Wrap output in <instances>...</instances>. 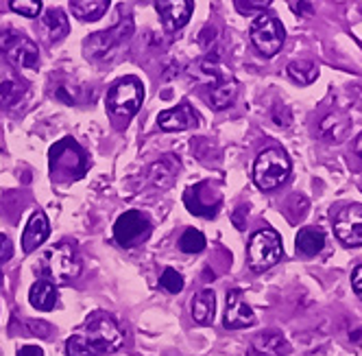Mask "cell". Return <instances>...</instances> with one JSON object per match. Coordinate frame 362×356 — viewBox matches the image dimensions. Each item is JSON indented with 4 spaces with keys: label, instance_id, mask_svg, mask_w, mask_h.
Here are the masks:
<instances>
[{
    "label": "cell",
    "instance_id": "cell-13",
    "mask_svg": "<svg viewBox=\"0 0 362 356\" xmlns=\"http://www.w3.org/2000/svg\"><path fill=\"white\" fill-rule=\"evenodd\" d=\"M253 323H255V315L245 299V293L240 289L229 291L227 304H225V328L240 330V328H249Z\"/></svg>",
    "mask_w": 362,
    "mask_h": 356
},
{
    "label": "cell",
    "instance_id": "cell-10",
    "mask_svg": "<svg viewBox=\"0 0 362 356\" xmlns=\"http://www.w3.org/2000/svg\"><path fill=\"white\" fill-rule=\"evenodd\" d=\"M184 203L186 208L197 214V217H205V219H214L221 210V190L216 184H212L210 180L199 182L194 186H190L184 193Z\"/></svg>",
    "mask_w": 362,
    "mask_h": 356
},
{
    "label": "cell",
    "instance_id": "cell-12",
    "mask_svg": "<svg viewBox=\"0 0 362 356\" xmlns=\"http://www.w3.org/2000/svg\"><path fill=\"white\" fill-rule=\"evenodd\" d=\"M334 234L347 247H360L362 245V206L351 203L343 208L334 219Z\"/></svg>",
    "mask_w": 362,
    "mask_h": 356
},
{
    "label": "cell",
    "instance_id": "cell-39",
    "mask_svg": "<svg viewBox=\"0 0 362 356\" xmlns=\"http://www.w3.org/2000/svg\"><path fill=\"white\" fill-rule=\"evenodd\" d=\"M0 356H3V352H0Z\"/></svg>",
    "mask_w": 362,
    "mask_h": 356
},
{
    "label": "cell",
    "instance_id": "cell-20",
    "mask_svg": "<svg viewBox=\"0 0 362 356\" xmlns=\"http://www.w3.org/2000/svg\"><path fill=\"white\" fill-rule=\"evenodd\" d=\"M295 247H297V253L305 258H313L317 253L323 251L325 247V234L319 230V227H303L299 230L297 239H295Z\"/></svg>",
    "mask_w": 362,
    "mask_h": 356
},
{
    "label": "cell",
    "instance_id": "cell-38",
    "mask_svg": "<svg viewBox=\"0 0 362 356\" xmlns=\"http://www.w3.org/2000/svg\"><path fill=\"white\" fill-rule=\"evenodd\" d=\"M0 285H3V275H0Z\"/></svg>",
    "mask_w": 362,
    "mask_h": 356
},
{
    "label": "cell",
    "instance_id": "cell-28",
    "mask_svg": "<svg viewBox=\"0 0 362 356\" xmlns=\"http://www.w3.org/2000/svg\"><path fill=\"white\" fill-rule=\"evenodd\" d=\"M179 249L186 253H199L205 249V236L199 230H194V227H188L179 239Z\"/></svg>",
    "mask_w": 362,
    "mask_h": 356
},
{
    "label": "cell",
    "instance_id": "cell-6",
    "mask_svg": "<svg viewBox=\"0 0 362 356\" xmlns=\"http://www.w3.org/2000/svg\"><path fill=\"white\" fill-rule=\"evenodd\" d=\"M144 98V88L138 79H122L107 92V110L114 118L129 120L138 114Z\"/></svg>",
    "mask_w": 362,
    "mask_h": 356
},
{
    "label": "cell",
    "instance_id": "cell-23",
    "mask_svg": "<svg viewBox=\"0 0 362 356\" xmlns=\"http://www.w3.org/2000/svg\"><path fill=\"white\" fill-rule=\"evenodd\" d=\"M179 171V160L175 156H164L151 166V182L158 188H168Z\"/></svg>",
    "mask_w": 362,
    "mask_h": 356
},
{
    "label": "cell",
    "instance_id": "cell-17",
    "mask_svg": "<svg viewBox=\"0 0 362 356\" xmlns=\"http://www.w3.org/2000/svg\"><path fill=\"white\" fill-rule=\"evenodd\" d=\"M48 234H50V223H48L46 214L42 210H35L22 232V251L24 253L35 251L48 239Z\"/></svg>",
    "mask_w": 362,
    "mask_h": 356
},
{
    "label": "cell",
    "instance_id": "cell-22",
    "mask_svg": "<svg viewBox=\"0 0 362 356\" xmlns=\"http://www.w3.org/2000/svg\"><path fill=\"white\" fill-rule=\"evenodd\" d=\"M70 24L62 9H48L42 18V33L48 42H59L68 35Z\"/></svg>",
    "mask_w": 362,
    "mask_h": 356
},
{
    "label": "cell",
    "instance_id": "cell-14",
    "mask_svg": "<svg viewBox=\"0 0 362 356\" xmlns=\"http://www.w3.org/2000/svg\"><path fill=\"white\" fill-rule=\"evenodd\" d=\"M155 9H158L166 31H179L190 22L194 3L192 0H164V3H155Z\"/></svg>",
    "mask_w": 362,
    "mask_h": 356
},
{
    "label": "cell",
    "instance_id": "cell-25",
    "mask_svg": "<svg viewBox=\"0 0 362 356\" xmlns=\"http://www.w3.org/2000/svg\"><path fill=\"white\" fill-rule=\"evenodd\" d=\"M236 90H238V84H236V79L229 74V77H227L225 81H221L218 86L210 88V101H212V105H214L216 110L229 108L231 103H234V98H236Z\"/></svg>",
    "mask_w": 362,
    "mask_h": 356
},
{
    "label": "cell",
    "instance_id": "cell-16",
    "mask_svg": "<svg viewBox=\"0 0 362 356\" xmlns=\"http://www.w3.org/2000/svg\"><path fill=\"white\" fill-rule=\"evenodd\" d=\"M288 350V341L284 339L281 333H275V330L255 335L249 343V356H286Z\"/></svg>",
    "mask_w": 362,
    "mask_h": 356
},
{
    "label": "cell",
    "instance_id": "cell-7",
    "mask_svg": "<svg viewBox=\"0 0 362 356\" xmlns=\"http://www.w3.org/2000/svg\"><path fill=\"white\" fill-rule=\"evenodd\" d=\"M132 31H134V24H132V20H127V22H120L118 27H114L110 31H100V33L90 35L86 46H83L88 59L110 62L122 48V44L132 38Z\"/></svg>",
    "mask_w": 362,
    "mask_h": 356
},
{
    "label": "cell",
    "instance_id": "cell-31",
    "mask_svg": "<svg viewBox=\"0 0 362 356\" xmlns=\"http://www.w3.org/2000/svg\"><path fill=\"white\" fill-rule=\"evenodd\" d=\"M66 352L68 356H98L86 341L81 335H74L66 341Z\"/></svg>",
    "mask_w": 362,
    "mask_h": 356
},
{
    "label": "cell",
    "instance_id": "cell-26",
    "mask_svg": "<svg viewBox=\"0 0 362 356\" xmlns=\"http://www.w3.org/2000/svg\"><path fill=\"white\" fill-rule=\"evenodd\" d=\"M286 72H288V77H291L295 84H299V86H310V84H313V81L319 77V68H317V64H315V62H308V59L291 62L288 68H286Z\"/></svg>",
    "mask_w": 362,
    "mask_h": 356
},
{
    "label": "cell",
    "instance_id": "cell-27",
    "mask_svg": "<svg viewBox=\"0 0 362 356\" xmlns=\"http://www.w3.org/2000/svg\"><path fill=\"white\" fill-rule=\"evenodd\" d=\"M347 127H349V120H347L343 114H332V116H327V118L321 122V134H323L327 140L339 142V140L345 138Z\"/></svg>",
    "mask_w": 362,
    "mask_h": 356
},
{
    "label": "cell",
    "instance_id": "cell-36",
    "mask_svg": "<svg viewBox=\"0 0 362 356\" xmlns=\"http://www.w3.org/2000/svg\"><path fill=\"white\" fill-rule=\"evenodd\" d=\"M18 356H44V352L37 345H24L18 350Z\"/></svg>",
    "mask_w": 362,
    "mask_h": 356
},
{
    "label": "cell",
    "instance_id": "cell-34",
    "mask_svg": "<svg viewBox=\"0 0 362 356\" xmlns=\"http://www.w3.org/2000/svg\"><path fill=\"white\" fill-rule=\"evenodd\" d=\"M13 256V243L7 234H0V263H7Z\"/></svg>",
    "mask_w": 362,
    "mask_h": 356
},
{
    "label": "cell",
    "instance_id": "cell-1",
    "mask_svg": "<svg viewBox=\"0 0 362 356\" xmlns=\"http://www.w3.org/2000/svg\"><path fill=\"white\" fill-rule=\"evenodd\" d=\"M48 162H50V175H53L57 182L81 180L90 166L86 151L76 144L74 138H64L57 144L50 147Z\"/></svg>",
    "mask_w": 362,
    "mask_h": 356
},
{
    "label": "cell",
    "instance_id": "cell-3",
    "mask_svg": "<svg viewBox=\"0 0 362 356\" xmlns=\"http://www.w3.org/2000/svg\"><path fill=\"white\" fill-rule=\"evenodd\" d=\"M35 271L42 275V280H48L50 285H66L81 273V263L76 258V251L68 243H59L44 251Z\"/></svg>",
    "mask_w": 362,
    "mask_h": 356
},
{
    "label": "cell",
    "instance_id": "cell-37",
    "mask_svg": "<svg viewBox=\"0 0 362 356\" xmlns=\"http://www.w3.org/2000/svg\"><path fill=\"white\" fill-rule=\"evenodd\" d=\"M356 154H358V158L362 160V134H360L358 140H356Z\"/></svg>",
    "mask_w": 362,
    "mask_h": 356
},
{
    "label": "cell",
    "instance_id": "cell-4",
    "mask_svg": "<svg viewBox=\"0 0 362 356\" xmlns=\"http://www.w3.org/2000/svg\"><path fill=\"white\" fill-rule=\"evenodd\" d=\"M293 171L291 158L284 149H264L253 162V182L260 190H275L288 180Z\"/></svg>",
    "mask_w": 362,
    "mask_h": 356
},
{
    "label": "cell",
    "instance_id": "cell-21",
    "mask_svg": "<svg viewBox=\"0 0 362 356\" xmlns=\"http://www.w3.org/2000/svg\"><path fill=\"white\" fill-rule=\"evenodd\" d=\"M57 299H59L57 287L50 285L48 280H37L29 291V302L37 311H44V313L53 311L57 306Z\"/></svg>",
    "mask_w": 362,
    "mask_h": 356
},
{
    "label": "cell",
    "instance_id": "cell-2",
    "mask_svg": "<svg viewBox=\"0 0 362 356\" xmlns=\"http://www.w3.org/2000/svg\"><path fill=\"white\" fill-rule=\"evenodd\" d=\"M81 337L100 356V354H112L122 348L124 330L120 328L114 315L105 311H96L86 319Z\"/></svg>",
    "mask_w": 362,
    "mask_h": 356
},
{
    "label": "cell",
    "instance_id": "cell-8",
    "mask_svg": "<svg viewBox=\"0 0 362 356\" xmlns=\"http://www.w3.org/2000/svg\"><path fill=\"white\" fill-rule=\"evenodd\" d=\"M249 33L257 53L264 57H275L284 46V40H286V31L275 16H257Z\"/></svg>",
    "mask_w": 362,
    "mask_h": 356
},
{
    "label": "cell",
    "instance_id": "cell-5",
    "mask_svg": "<svg viewBox=\"0 0 362 356\" xmlns=\"http://www.w3.org/2000/svg\"><path fill=\"white\" fill-rule=\"evenodd\" d=\"M281 239L275 230L271 227H264V230H257L247 245V263L251 267V271L262 273L271 267H275L281 260Z\"/></svg>",
    "mask_w": 362,
    "mask_h": 356
},
{
    "label": "cell",
    "instance_id": "cell-24",
    "mask_svg": "<svg viewBox=\"0 0 362 356\" xmlns=\"http://www.w3.org/2000/svg\"><path fill=\"white\" fill-rule=\"evenodd\" d=\"M110 3L107 0H72L70 3V11L76 20H83V22H92L98 20L103 13L107 11Z\"/></svg>",
    "mask_w": 362,
    "mask_h": 356
},
{
    "label": "cell",
    "instance_id": "cell-33",
    "mask_svg": "<svg viewBox=\"0 0 362 356\" xmlns=\"http://www.w3.org/2000/svg\"><path fill=\"white\" fill-rule=\"evenodd\" d=\"M27 328H29L31 335H37L42 339H48L50 333H53V328H50L48 323H44V321H27Z\"/></svg>",
    "mask_w": 362,
    "mask_h": 356
},
{
    "label": "cell",
    "instance_id": "cell-30",
    "mask_svg": "<svg viewBox=\"0 0 362 356\" xmlns=\"http://www.w3.org/2000/svg\"><path fill=\"white\" fill-rule=\"evenodd\" d=\"M42 5L40 0H9V9L27 18H35L42 11Z\"/></svg>",
    "mask_w": 362,
    "mask_h": 356
},
{
    "label": "cell",
    "instance_id": "cell-35",
    "mask_svg": "<svg viewBox=\"0 0 362 356\" xmlns=\"http://www.w3.org/2000/svg\"><path fill=\"white\" fill-rule=\"evenodd\" d=\"M351 287H354V293L358 297H362V265L356 267L354 273H351Z\"/></svg>",
    "mask_w": 362,
    "mask_h": 356
},
{
    "label": "cell",
    "instance_id": "cell-9",
    "mask_svg": "<svg viewBox=\"0 0 362 356\" xmlns=\"http://www.w3.org/2000/svg\"><path fill=\"white\" fill-rule=\"evenodd\" d=\"M0 53L5 55L7 64H16L20 68H35L40 64L37 44L18 31L0 33Z\"/></svg>",
    "mask_w": 362,
    "mask_h": 356
},
{
    "label": "cell",
    "instance_id": "cell-32",
    "mask_svg": "<svg viewBox=\"0 0 362 356\" xmlns=\"http://www.w3.org/2000/svg\"><path fill=\"white\" fill-rule=\"evenodd\" d=\"M236 9L240 11V13H255V11H264L269 5H271V0H257V3H245V0H236Z\"/></svg>",
    "mask_w": 362,
    "mask_h": 356
},
{
    "label": "cell",
    "instance_id": "cell-15",
    "mask_svg": "<svg viewBox=\"0 0 362 356\" xmlns=\"http://www.w3.org/2000/svg\"><path fill=\"white\" fill-rule=\"evenodd\" d=\"M24 94V81L11 64L0 57V108H11Z\"/></svg>",
    "mask_w": 362,
    "mask_h": 356
},
{
    "label": "cell",
    "instance_id": "cell-29",
    "mask_svg": "<svg viewBox=\"0 0 362 356\" xmlns=\"http://www.w3.org/2000/svg\"><path fill=\"white\" fill-rule=\"evenodd\" d=\"M160 287L168 293H179L184 289V275L173 267H166L164 273L160 275Z\"/></svg>",
    "mask_w": 362,
    "mask_h": 356
},
{
    "label": "cell",
    "instance_id": "cell-11",
    "mask_svg": "<svg viewBox=\"0 0 362 356\" xmlns=\"http://www.w3.org/2000/svg\"><path fill=\"white\" fill-rule=\"evenodd\" d=\"M148 236H151V221L138 210H129L120 214L114 223V239L122 247H136L144 243Z\"/></svg>",
    "mask_w": 362,
    "mask_h": 356
},
{
    "label": "cell",
    "instance_id": "cell-19",
    "mask_svg": "<svg viewBox=\"0 0 362 356\" xmlns=\"http://www.w3.org/2000/svg\"><path fill=\"white\" fill-rule=\"evenodd\" d=\"M216 315V295L212 289H203L192 299V319L199 326H210Z\"/></svg>",
    "mask_w": 362,
    "mask_h": 356
},
{
    "label": "cell",
    "instance_id": "cell-18",
    "mask_svg": "<svg viewBox=\"0 0 362 356\" xmlns=\"http://www.w3.org/2000/svg\"><path fill=\"white\" fill-rule=\"evenodd\" d=\"M158 125L164 132H184L188 127L197 125V114L190 110L188 103H181L173 110H166L158 116Z\"/></svg>",
    "mask_w": 362,
    "mask_h": 356
}]
</instances>
